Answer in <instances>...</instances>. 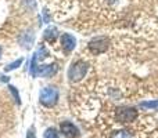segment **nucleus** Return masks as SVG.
Returning a JSON list of instances; mask_svg holds the SVG:
<instances>
[{
	"mask_svg": "<svg viewBox=\"0 0 158 138\" xmlns=\"http://www.w3.org/2000/svg\"><path fill=\"white\" fill-rule=\"evenodd\" d=\"M58 97H60L58 89H56V87H44V89L40 90L39 101H40L42 105L52 108L58 102Z\"/></svg>",
	"mask_w": 158,
	"mask_h": 138,
	"instance_id": "1",
	"label": "nucleus"
},
{
	"mask_svg": "<svg viewBox=\"0 0 158 138\" xmlns=\"http://www.w3.org/2000/svg\"><path fill=\"white\" fill-rule=\"evenodd\" d=\"M137 116H139L137 111L132 106H121L115 112V117L119 123H131L133 120H136Z\"/></svg>",
	"mask_w": 158,
	"mask_h": 138,
	"instance_id": "2",
	"label": "nucleus"
},
{
	"mask_svg": "<svg viewBox=\"0 0 158 138\" xmlns=\"http://www.w3.org/2000/svg\"><path fill=\"white\" fill-rule=\"evenodd\" d=\"M87 72V64L85 61H77L71 65L68 70V77L71 81H79L85 77Z\"/></svg>",
	"mask_w": 158,
	"mask_h": 138,
	"instance_id": "3",
	"label": "nucleus"
},
{
	"mask_svg": "<svg viewBox=\"0 0 158 138\" xmlns=\"http://www.w3.org/2000/svg\"><path fill=\"white\" fill-rule=\"evenodd\" d=\"M108 39L106 36H97L94 37L92 41L89 43V50L93 53L94 55L101 54V53H106L108 49Z\"/></svg>",
	"mask_w": 158,
	"mask_h": 138,
	"instance_id": "4",
	"label": "nucleus"
},
{
	"mask_svg": "<svg viewBox=\"0 0 158 138\" xmlns=\"http://www.w3.org/2000/svg\"><path fill=\"white\" fill-rule=\"evenodd\" d=\"M60 131L63 133V136H65L67 138H78L79 136H81L78 127L74 124V123L68 122V120H65V122H61Z\"/></svg>",
	"mask_w": 158,
	"mask_h": 138,
	"instance_id": "5",
	"label": "nucleus"
},
{
	"mask_svg": "<svg viewBox=\"0 0 158 138\" xmlns=\"http://www.w3.org/2000/svg\"><path fill=\"white\" fill-rule=\"evenodd\" d=\"M61 46H63V49L67 53H71L75 49V46H77V39L72 35H69V33H63V36H61Z\"/></svg>",
	"mask_w": 158,
	"mask_h": 138,
	"instance_id": "6",
	"label": "nucleus"
},
{
	"mask_svg": "<svg viewBox=\"0 0 158 138\" xmlns=\"http://www.w3.org/2000/svg\"><path fill=\"white\" fill-rule=\"evenodd\" d=\"M43 37L46 39L49 43H54L56 37H57V29H56L54 26L47 28V29L44 30V33H43Z\"/></svg>",
	"mask_w": 158,
	"mask_h": 138,
	"instance_id": "7",
	"label": "nucleus"
},
{
	"mask_svg": "<svg viewBox=\"0 0 158 138\" xmlns=\"http://www.w3.org/2000/svg\"><path fill=\"white\" fill-rule=\"evenodd\" d=\"M110 138H132V134L128 130H117L112 131Z\"/></svg>",
	"mask_w": 158,
	"mask_h": 138,
	"instance_id": "8",
	"label": "nucleus"
},
{
	"mask_svg": "<svg viewBox=\"0 0 158 138\" xmlns=\"http://www.w3.org/2000/svg\"><path fill=\"white\" fill-rule=\"evenodd\" d=\"M43 138H60V134L54 127H49L43 134Z\"/></svg>",
	"mask_w": 158,
	"mask_h": 138,
	"instance_id": "9",
	"label": "nucleus"
},
{
	"mask_svg": "<svg viewBox=\"0 0 158 138\" xmlns=\"http://www.w3.org/2000/svg\"><path fill=\"white\" fill-rule=\"evenodd\" d=\"M142 108H147V109H157L158 108V101H144L140 102Z\"/></svg>",
	"mask_w": 158,
	"mask_h": 138,
	"instance_id": "10",
	"label": "nucleus"
},
{
	"mask_svg": "<svg viewBox=\"0 0 158 138\" xmlns=\"http://www.w3.org/2000/svg\"><path fill=\"white\" fill-rule=\"evenodd\" d=\"M8 89H10V91H11V94H13V97H14V100H15V102L18 104V105H21V100H19V94H18V91L15 90V87L14 86H8Z\"/></svg>",
	"mask_w": 158,
	"mask_h": 138,
	"instance_id": "11",
	"label": "nucleus"
},
{
	"mask_svg": "<svg viewBox=\"0 0 158 138\" xmlns=\"http://www.w3.org/2000/svg\"><path fill=\"white\" fill-rule=\"evenodd\" d=\"M22 64V60H17V61H14L13 64H10L8 66H6V70H13V69H15V68H18L19 65Z\"/></svg>",
	"mask_w": 158,
	"mask_h": 138,
	"instance_id": "12",
	"label": "nucleus"
},
{
	"mask_svg": "<svg viewBox=\"0 0 158 138\" xmlns=\"http://www.w3.org/2000/svg\"><path fill=\"white\" fill-rule=\"evenodd\" d=\"M27 138H36V133H35V127H31L29 130H28V133H27Z\"/></svg>",
	"mask_w": 158,
	"mask_h": 138,
	"instance_id": "13",
	"label": "nucleus"
},
{
	"mask_svg": "<svg viewBox=\"0 0 158 138\" xmlns=\"http://www.w3.org/2000/svg\"><path fill=\"white\" fill-rule=\"evenodd\" d=\"M0 55H2V49H0Z\"/></svg>",
	"mask_w": 158,
	"mask_h": 138,
	"instance_id": "14",
	"label": "nucleus"
}]
</instances>
